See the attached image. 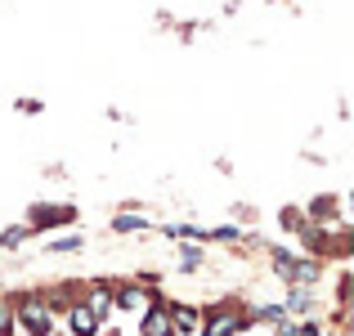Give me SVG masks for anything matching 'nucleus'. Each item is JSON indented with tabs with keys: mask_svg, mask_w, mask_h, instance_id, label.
Instances as JSON below:
<instances>
[{
	"mask_svg": "<svg viewBox=\"0 0 354 336\" xmlns=\"http://www.w3.org/2000/svg\"><path fill=\"white\" fill-rule=\"evenodd\" d=\"M45 251H50V256H63V251H81V238H54Z\"/></svg>",
	"mask_w": 354,
	"mask_h": 336,
	"instance_id": "9d476101",
	"label": "nucleus"
},
{
	"mask_svg": "<svg viewBox=\"0 0 354 336\" xmlns=\"http://www.w3.org/2000/svg\"><path fill=\"white\" fill-rule=\"evenodd\" d=\"M99 328H104V323H99V314L90 310L86 301H72L68 305V332L72 336H99Z\"/></svg>",
	"mask_w": 354,
	"mask_h": 336,
	"instance_id": "20e7f679",
	"label": "nucleus"
},
{
	"mask_svg": "<svg viewBox=\"0 0 354 336\" xmlns=\"http://www.w3.org/2000/svg\"><path fill=\"white\" fill-rule=\"evenodd\" d=\"M14 328L23 336H50L54 332V310L45 305V296L27 292L23 301H14Z\"/></svg>",
	"mask_w": 354,
	"mask_h": 336,
	"instance_id": "f257e3e1",
	"label": "nucleus"
},
{
	"mask_svg": "<svg viewBox=\"0 0 354 336\" xmlns=\"http://www.w3.org/2000/svg\"><path fill=\"white\" fill-rule=\"evenodd\" d=\"M0 336H18V328H14V301H9V296H0Z\"/></svg>",
	"mask_w": 354,
	"mask_h": 336,
	"instance_id": "1a4fd4ad",
	"label": "nucleus"
},
{
	"mask_svg": "<svg viewBox=\"0 0 354 336\" xmlns=\"http://www.w3.org/2000/svg\"><path fill=\"white\" fill-rule=\"evenodd\" d=\"M32 224H27V233H41V229H59V224H72L77 220V207H32V216H27Z\"/></svg>",
	"mask_w": 354,
	"mask_h": 336,
	"instance_id": "7ed1b4c3",
	"label": "nucleus"
},
{
	"mask_svg": "<svg viewBox=\"0 0 354 336\" xmlns=\"http://www.w3.org/2000/svg\"><path fill=\"white\" fill-rule=\"evenodd\" d=\"M202 260H207V251H202V242H184V247H180V269H184V274H193V269H202Z\"/></svg>",
	"mask_w": 354,
	"mask_h": 336,
	"instance_id": "0eeeda50",
	"label": "nucleus"
},
{
	"mask_svg": "<svg viewBox=\"0 0 354 336\" xmlns=\"http://www.w3.org/2000/svg\"><path fill=\"white\" fill-rule=\"evenodd\" d=\"M113 305L117 310H139L144 314L148 310V292L144 287H121V292H113Z\"/></svg>",
	"mask_w": 354,
	"mask_h": 336,
	"instance_id": "423d86ee",
	"label": "nucleus"
},
{
	"mask_svg": "<svg viewBox=\"0 0 354 336\" xmlns=\"http://www.w3.org/2000/svg\"><path fill=\"white\" fill-rule=\"evenodd\" d=\"M144 229H148V220L135 216V211H121V216L113 220V233H144Z\"/></svg>",
	"mask_w": 354,
	"mask_h": 336,
	"instance_id": "6e6552de",
	"label": "nucleus"
},
{
	"mask_svg": "<svg viewBox=\"0 0 354 336\" xmlns=\"http://www.w3.org/2000/svg\"><path fill=\"white\" fill-rule=\"evenodd\" d=\"M139 336H180L175 332V319L166 305H148L144 319H139Z\"/></svg>",
	"mask_w": 354,
	"mask_h": 336,
	"instance_id": "39448f33",
	"label": "nucleus"
},
{
	"mask_svg": "<svg viewBox=\"0 0 354 336\" xmlns=\"http://www.w3.org/2000/svg\"><path fill=\"white\" fill-rule=\"evenodd\" d=\"M251 328V314L242 305H216L207 310V319H198V336H238Z\"/></svg>",
	"mask_w": 354,
	"mask_h": 336,
	"instance_id": "f03ea898",
	"label": "nucleus"
},
{
	"mask_svg": "<svg viewBox=\"0 0 354 336\" xmlns=\"http://www.w3.org/2000/svg\"><path fill=\"white\" fill-rule=\"evenodd\" d=\"M292 328H296V323L287 319V323H278V328H274V336H292Z\"/></svg>",
	"mask_w": 354,
	"mask_h": 336,
	"instance_id": "9b49d317",
	"label": "nucleus"
}]
</instances>
